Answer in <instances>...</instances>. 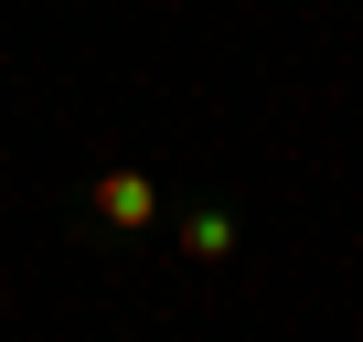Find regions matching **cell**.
I'll return each mask as SVG.
<instances>
[{
  "label": "cell",
  "instance_id": "obj_1",
  "mask_svg": "<svg viewBox=\"0 0 363 342\" xmlns=\"http://www.w3.org/2000/svg\"><path fill=\"white\" fill-rule=\"evenodd\" d=\"M96 214H107V225H128V236H139V225H150V214H160V182H150V171H96Z\"/></svg>",
  "mask_w": 363,
  "mask_h": 342
},
{
  "label": "cell",
  "instance_id": "obj_2",
  "mask_svg": "<svg viewBox=\"0 0 363 342\" xmlns=\"http://www.w3.org/2000/svg\"><path fill=\"white\" fill-rule=\"evenodd\" d=\"M182 246H193V257H235V214H193Z\"/></svg>",
  "mask_w": 363,
  "mask_h": 342
}]
</instances>
